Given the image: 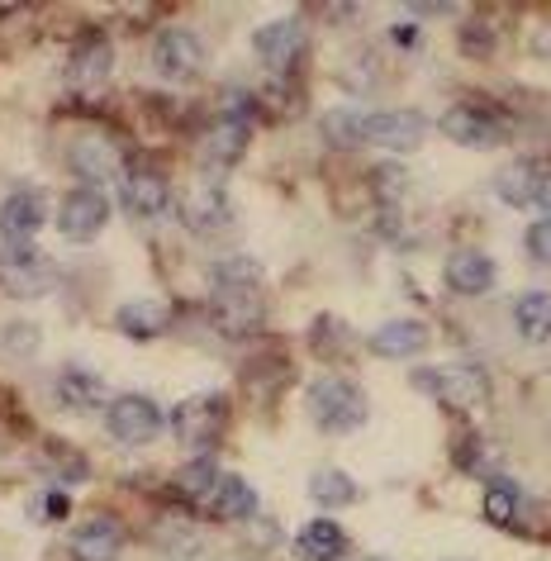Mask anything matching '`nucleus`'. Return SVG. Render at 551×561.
I'll return each mask as SVG.
<instances>
[{
    "label": "nucleus",
    "mask_w": 551,
    "mask_h": 561,
    "mask_svg": "<svg viewBox=\"0 0 551 561\" xmlns=\"http://www.w3.org/2000/svg\"><path fill=\"white\" fill-rule=\"evenodd\" d=\"M223 419H229V400L219 396V390H200V396L181 400L172 410V433L181 447H191V453H209V447L219 443L223 433Z\"/></svg>",
    "instance_id": "obj_2"
},
{
    "label": "nucleus",
    "mask_w": 551,
    "mask_h": 561,
    "mask_svg": "<svg viewBox=\"0 0 551 561\" xmlns=\"http://www.w3.org/2000/svg\"><path fill=\"white\" fill-rule=\"evenodd\" d=\"M67 514H72V495H67V490H38V495L30 500L34 524H62Z\"/></svg>",
    "instance_id": "obj_33"
},
{
    "label": "nucleus",
    "mask_w": 551,
    "mask_h": 561,
    "mask_svg": "<svg viewBox=\"0 0 551 561\" xmlns=\"http://www.w3.org/2000/svg\"><path fill=\"white\" fill-rule=\"evenodd\" d=\"M219 476H223V471H219L209 457H195V461H186V467L176 471V490H181V495H186L191 504H205V495L219 485Z\"/></svg>",
    "instance_id": "obj_31"
},
{
    "label": "nucleus",
    "mask_w": 551,
    "mask_h": 561,
    "mask_svg": "<svg viewBox=\"0 0 551 561\" xmlns=\"http://www.w3.org/2000/svg\"><path fill=\"white\" fill-rule=\"evenodd\" d=\"M523 510H528V495H523L514 481H490V490H485V518H490V524L518 528Z\"/></svg>",
    "instance_id": "obj_29"
},
{
    "label": "nucleus",
    "mask_w": 551,
    "mask_h": 561,
    "mask_svg": "<svg viewBox=\"0 0 551 561\" xmlns=\"http://www.w3.org/2000/svg\"><path fill=\"white\" fill-rule=\"evenodd\" d=\"M443 276L457 296H485V290L494 286V276H500V266H494V257L480 252V248H457L443 262Z\"/></svg>",
    "instance_id": "obj_15"
},
{
    "label": "nucleus",
    "mask_w": 551,
    "mask_h": 561,
    "mask_svg": "<svg viewBox=\"0 0 551 561\" xmlns=\"http://www.w3.org/2000/svg\"><path fill=\"white\" fill-rule=\"evenodd\" d=\"M162 424L167 419L148 396H119L105 404V428H110V438L124 447H148L162 433Z\"/></svg>",
    "instance_id": "obj_7"
},
{
    "label": "nucleus",
    "mask_w": 551,
    "mask_h": 561,
    "mask_svg": "<svg viewBox=\"0 0 551 561\" xmlns=\"http://www.w3.org/2000/svg\"><path fill=\"white\" fill-rule=\"evenodd\" d=\"M110 67H115V48H110L101 34H91V38H81V44L72 48L67 81H72L77 91H101L110 81Z\"/></svg>",
    "instance_id": "obj_17"
},
{
    "label": "nucleus",
    "mask_w": 551,
    "mask_h": 561,
    "mask_svg": "<svg viewBox=\"0 0 551 561\" xmlns=\"http://www.w3.org/2000/svg\"><path fill=\"white\" fill-rule=\"evenodd\" d=\"M371 561H390V557H371Z\"/></svg>",
    "instance_id": "obj_36"
},
{
    "label": "nucleus",
    "mask_w": 551,
    "mask_h": 561,
    "mask_svg": "<svg viewBox=\"0 0 551 561\" xmlns=\"http://www.w3.org/2000/svg\"><path fill=\"white\" fill-rule=\"evenodd\" d=\"M124 552V528L115 518H87L72 533V557L77 561H115Z\"/></svg>",
    "instance_id": "obj_20"
},
{
    "label": "nucleus",
    "mask_w": 551,
    "mask_h": 561,
    "mask_svg": "<svg viewBox=\"0 0 551 561\" xmlns=\"http://www.w3.org/2000/svg\"><path fill=\"white\" fill-rule=\"evenodd\" d=\"M428 134V115L418 110H376L366 115V144L386 148V152H414Z\"/></svg>",
    "instance_id": "obj_11"
},
{
    "label": "nucleus",
    "mask_w": 551,
    "mask_h": 561,
    "mask_svg": "<svg viewBox=\"0 0 551 561\" xmlns=\"http://www.w3.org/2000/svg\"><path fill=\"white\" fill-rule=\"evenodd\" d=\"M119 201H124V215H134V219H162L167 209H172V186H167L162 172L138 167V172L124 176Z\"/></svg>",
    "instance_id": "obj_14"
},
{
    "label": "nucleus",
    "mask_w": 551,
    "mask_h": 561,
    "mask_svg": "<svg viewBox=\"0 0 551 561\" xmlns=\"http://www.w3.org/2000/svg\"><path fill=\"white\" fill-rule=\"evenodd\" d=\"M305 404L323 433H357L366 424V414H371L366 390L357 381H347V376H314Z\"/></svg>",
    "instance_id": "obj_1"
},
{
    "label": "nucleus",
    "mask_w": 551,
    "mask_h": 561,
    "mask_svg": "<svg viewBox=\"0 0 551 561\" xmlns=\"http://www.w3.org/2000/svg\"><path fill=\"white\" fill-rule=\"evenodd\" d=\"M537 205L551 209V167H547V162H542V195H537Z\"/></svg>",
    "instance_id": "obj_35"
},
{
    "label": "nucleus",
    "mask_w": 551,
    "mask_h": 561,
    "mask_svg": "<svg viewBox=\"0 0 551 561\" xmlns=\"http://www.w3.org/2000/svg\"><path fill=\"white\" fill-rule=\"evenodd\" d=\"M319 129H323V138H329L333 148H343V152L366 148V115H361V110L337 105V110H329V115H323Z\"/></svg>",
    "instance_id": "obj_28"
},
{
    "label": "nucleus",
    "mask_w": 551,
    "mask_h": 561,
    "mask_svg": "<svg viewBox=\"0 0 551 561\" xmlns=\"http://www.w3.org/2000/svg\"><path fill=\"white\" fill-rule=\"evenodd\" d=\"M58 286V262L34 248H5L0 252V290L15 300H38Z\"/></svg>",
    "instance_id": "obj_4"
},
{
    "label": "nucleus",
    "mask_w": 551,
    "mask_h": 561,
    "mask_svg": "<svg viewBox=\"0 0 551 561\" xmlns=\"http://www.w3.org/2000/svg\"><path fill=\"white\" fill-rule=\"evenodd\" d=\"M357 495H361L357 481L337 467H319L309 476V500L323 504V510H347V504H357Z\"/></svg>",
    "instance_id": "obj_27"
},
{
    "label": "nucleus",
    "mask_w": 551,
    "mask_h": 561,
    "mask_svg": "<svg viewBox=\"0 0 551 561\" xmlns=\"http://www.w3.org/2000/svg\"><path fill=\"white\" fill-rule=\"evenodd\" d=\"M494 191H500L504 205H537V195H542V162H514L504 167L500 176H494Z\"/></svg>",
    "instance_id": "obj_25"
},
{
    "label": "nucleus",
    "mask_w": 551,
    "mask_h": 561,
    "mask_svg": "<svg viewBox=\"0 0 551 561\" xmlns=\"http://www.w3.org/2000/svg\"><path fill=\"white\" fill-rule=\"evenodd\" d=\"M181 224H186L191 233H223L233 224V201L223 186H191L186 201H181Z\"/></svg>",
    "instance_id": "obj_12"
},
{
    "label": "nucleus",
    "mask_w": 551,
    "mask_h": 561,
    "mask_svg": "<svg viewBox=\"0 0 551 561\" xmlns=\"http://www.w3.org/2000/svg\"><path fill=\"white\" fill-rule=\"evenodd\" d=\"M209 286H238V290H262V262L257 257H219L209 266Z\"/></svg>",
    "instance_id": "obj_30"
},
{
    "label": "nucleus",
    "mask_w": 551,
    "mask_h": 561,
    "mask_svg": "<svg viewBox=\"0 0 551 561\" xmlns=\"http://www.w3.org/2000/svg\"><path fill=\"white\" fill-rule=\"evenodd\" d=\"M105 224H110V201L101 186H77L58 209V229L67 243H91V238L105 233Z\"/></svg>",
    "instance_id": "obj_10"
},
{
    "label": "nucleus",
    "mask_w": 551,
    "mask_h": 561,
    "mask_svg": "<svg viewBox=\"0 0 551 561\" xmlns=\"http://www.w3.org/2000/svg\"><path fill=\"white\" fill-rule=\"evenodd\" d=\"M523 248H528V257L532 262H542V266H551V215H542L528 229V238H523Z\"/></svg>",
    "instance_id": "obj_34"
},
{
    "label": "nucleus",
    "mask_w": 551,
    "mask_h": 561,
    "mask_svg": "<svg viewBox=\"0 0 551 561\" xmlns=\"http://www.w3.org/2000/svg\"><path fill=\"white\" fill-rule=\"evenodd\" d=\"M209 324L229 339H248L266 324V300L262 290H238V286H209Z\"/></svg>",
    "instance_id": "obj_6"
},
{
    "label": "nucleus",
    "mask_w": 551,
    "mask_h": 561,
    "mask_svg": "<svg viewBox=\"0 0 551 561\" xmlns=\"http://www.w3.org/2000/svg\"><path fill=\"white\" fill-rule=\"evenodd\" d=\"M295 557L300 561H343L347 557V533L333 524V518H309V524L295 533Z\"/></svg>",
    "instance_id": "obj_21"
},
{
    "label": "nucleus",
    "mask_w": 551,
    "mask_h": 561,
    "mask_svg": "<svg viewBox=\"0 0 551 561\" xmlns=\"http://www.w3.org/2000/svg\"><path fill=\"white\" fill-rule=\"evenodd\" d=\"M428 324L423 319H386L376 333H371V353L376 357H390V362H404V357H418L428 347Z\"/></svg>",
    "instance_id": "obj_18"
},
{
    "label": "nucleus",
    "mask_w": 551,
    "mask_h": 561,
    "mask_svg": "<svg viewBox=\"0 0 551 561\" xmlns=\"http://www.w3.org/2000/svg\"><path fill=\"white\" fill-rule=\"evenodd\" d=\"M44 219H48L44 195H34V191H10L5 205H0V238H5V248H30L34 233L44 229Z\"/></svg>",
    "instance_id": "obj_13"
},
{
    "label": "nucleus",
    "mask_w": 551,
    "mask_h": 561,
    "mask_svg": "<svg viewBox=\"0 0 551 561\" xmlns=\"http://www.w3.org/2000/svg\"><path fill=\"white\" fill-rule=\"evenodd\" d=\"M414 386L423 396L451 404V410H471L490 396V376L475 367V362H447V367H418Z\"/></svg>",
    "instance_id": "obj_3"
},
{
    "label": "nucleus",
    "mask_w": 551,
    "mask_h": 561,
    "mask_svg": "<svg viewBox=\"0 0 551 561\" xmlns=\"http://www.w3.org/2000/svg\"><path fill=\"white\" fill-rule=\"evenodd\" d=\"M514 329L528 343L551 339V290H523V296L514 300Z\"/></svg>",
    "instance_id": "obj_26"
},
{
    "label": "nucleus",
    "mask_w": 551,
    "mask_h": 561,
    "mask_svg": "<svg viewBox=\"0 0 551 561\" xmlns=\"http://www.w3.org/2000/svg\"><path fill=\"white\" fill-rule=\"evenodd\" d=\"M437 129H443L451 144H461V148H500L508 138V119L494 105L461 101V105H451L447 115L437 119Z\"/></svg>",
    "instance_id": "obj_5"
},
{
    "label": "nucleus",
    "mask_w": 551,
    "mask_h": 561,
    "mask_svg": "<svg viewBox=\"0 0 551 561\" xmlns=\"http://www.w3.org/2000/svg\"><path fill=\"white\" fill-rule=\"evenodd\" d=\"M53 400L72 414H87V410H101L105 404V381L87 367H62L58 381H53Z\"/></svg>",
    "instance_id": "obj_19"
},
{
    "label": "nucleus",
    "mask_w": 551,
    "mask_h": 561,
    "mask_svg": "<svg viewBox=\"0 0 551 561\" xmlns=\"http://www.w3.org/2000/svg\"><path fill=\"white\" fill-rule=\"evenodd\" d=\"M200 510L219 524H248V518H257V490L243 476H219V485L205 495Z\"/></svg>",
    "instance_id": "obj_16"
},
{
    "label": "nucleus",
    "mask_w": 551,
    "mask_h": 561,
    "mask_svg": "<svg viewBox=\"0 0 551 561\" xmlns=\"http://www.w3.org/2000/svg\"><path fill=\"white\" fill-rule=\"evenodd\" d=\"M248 148V119H215V129L205 134V162L209 172H229Z\"/></svg>",
    "instance_id": "obj_23"
},
{
    "label": "nucleus",
    "mask_w": 551,
    "mask_h": 561,
    "mask_svg": "<svg viewBox=\"0 0 551 561\" xmlns=\"http://www.w3.org/2000/svg\"><path fill=\"white\" fill-rule=\"evenodd\" d=\"M205 62H209L205 38L195 34V30H181V24L162 30L158 44H152V67H158L167 81H191V77H200Z\"/></svg>",
    "instance_id": "obj_8"
},
{
    "label": "nucleus",
    "mask_w": 551,
    "mask_h": 561,
    "mask_svg": "<svg viewBox=\"0 0 551 561\" xmlns=\"http://www.w3.org/2000/svg\"><path fill=\"white\" fill-rule=\"evenodd\" d=\"M158 547L172 561H200L205 557V538L191 524H162L158 528Z\"/></svg>",
    "instance_id": "obj_32"
},
{
    "label": "nucleus",
    "mask_w": 551,
    "mask_h": 561,
    "mask_svg": "<svg viewBox=\"0 0 551 561\" xmlns=\"http://www.w3.org/2000/svg\"><path fill=\"white\" fill-rule=\"evenodd\" d=\"M167 319H172V310H167L162 300H124L119 310H115V329L119 333H129V339H158V333L167 329Z\"/></svg>",
    "instance_id": "obj_24"
},
{
    "label": "nucleus",
    "mask_w": 551,
    "mask_h": 561,
    "mask_svg": "<svg viewBox=\"0 0 551 561\" xmlns=\"http://www.w3.org/2000/svg\"><path fill=\"white\" fill-rule=\"evenodd\" d=\"M119 148L110 144V138H101V134H87V138H77L72 144V172L77 176H87V186H95L101 176H110V172H119Z\"/></svg>",
    "instance_id": "obj_22"
},
{
    "label": "nucleus",
    "mask_w": 551,
    "mask_h": 561,
    "mask_svg": "<svg viewBox=\"0 0 551 561\" xmlns=\"http://www.w3.org/2000/svg\"><path fill=\"white\" fill-rule=\"evenodd\" d=\"M305 44H309V34H305V20L300 15H280V20L262 24V30L252 34L257 62L272 67V72H290V67L305 58Z\"/></svg>",
    "instance_id": "obj_9"
}]
</instances>
